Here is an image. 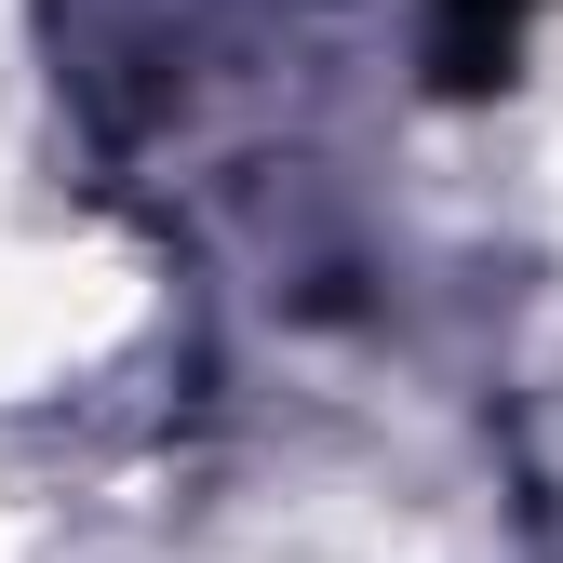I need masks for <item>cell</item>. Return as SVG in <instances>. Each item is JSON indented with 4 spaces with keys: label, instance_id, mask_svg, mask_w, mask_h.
<instances>
[{
    "label": "cell",
    "instance_id": "1",
    "mask_svg": "<svg viewBox=\"0 0 563 563\" xmlns=\"http://www.w3.org/2000/svg\"><path fill=\"white\" fill-rule=\"evenodd\" d=\"M537 14H550V0H430V81H443V95L510 81V54H523Z\"/></svg>",
    "mask_w": 563,
    "mask_h": 563
}]
</instances>
